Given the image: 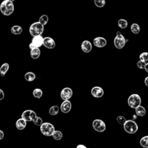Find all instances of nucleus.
I'll list each match as a JSON object with an SVG mask.
<instances>
[{"label": "nucleus", "mask_w": 148, "mask_h": 148, "mask_svg": "<svg viewBox=\"0 0 148 148\" xmlns=\"http://www.w3.org/2000/svg\"><path fill=\"white\" fill-rule=\"evenodd\" d=\"M55 130L54 125L50 123H43L40 126V131L41 133L46 136H52Z\"/></svg>", "instance_id": "3"}, {"label": "nucleus", "mask_w": 148, "mask_h": 148, "mask_svg": "<svg viewBox=\"0 0 148 148\" xmlns=\"http://www.w3.org/2000/svg\"><path fill=\"white\" fill-rule=\"evenodd\" d=\"M94 45L99 48H102L105 47L107 44V40L105 38L101 36L96 37L93 39Z\"/></svg>", "instance_id": "12"}, {"label": "nucleus", "mask_w": 148, "mask_h": 148, "mask_svg": "<svg viewBox=\"0 0 148 148\" xmlns=\"http://www.w3.org/2000/svg\"><path fill=\"white\" fill-rule=\"evenodd\" d=\"M43 39L41 35H38L33 36L31 43L29 45V47L32 49L35 47H40L42 45H43Z\"/></svg>", "instance_id": "8"}, {"label": "nucleus", "mask_w": 148, "mask_h": 148, "mask_svg": "<svg viewBox=\"0 0 148 148\" xmlns=\"http://www.w3.org/2000/svg\"><path fill=\"white\" fill-rule=\"evenodd\" d=\"M27 125V121L23 119L20 118L18 119L16 122V127L18 130H23Z\"/></svg>", "instance_id": "16"}, {"label": "nucleus", "mask_w": 148, "mask_h": 148, "mask_svg": "<svg viewBox=\"0 0 148 148\" xmlns=\"http://www.w3.org/2000/svg\"><path fill=\"white\" fill-rule=\"evenodd\" d=\"M130 28H131V32L135 34H139V32H140V29L139 25L136 23H133L131 25Z\"/></svg>", "instance_id": "23"}, {"label": "nucleus", "mask_w": 148, "mask_h": 148, "mask_svg": "<svg viewBox=\"0 0 148 148\" xmlns=\"http://www.w3.org/2000/svg\"><path fill=\"white\" fill-rule=\"evenodd\" d=\"M49 21V17L48 16L47 14H43L42 15L39 19V21L43 24V25H45L47 24V23H48Z\"/></svg>", "instance_id": "28"}, {"label": "nucleus", "mask_w": 148, "mask_h": 148, "mask_svg": "<svg viewBox=\"0 0 148 148\" xmlns=\"http://www.w3.org/2000/svg\"><path fill=\"white\" fill-rule=\"evenodd\" d=\"M94 3L98 8H102L105 6L106 2L105 0H94Z\"/></svg>", "instance_id": "29"}, {"label": "nucleus", "mask_w": 148, "mask_h": 148, "mask_svg": "<svg viewBox=\"0 0 148 148\" xmlns=\"http://www.w3.org/2000/svg\"><path fill=\"white\" fill-rule=\"evenodd\" d=\"M94 130L98 132H102L106 130V124L101 119H95L92 123Z\"/></svg>", "instance_id": "7"}, {"label": "nucleus", "mask_w": 148, "mask_h": 148, "mask_svg": "<svg viewBox=\"0 0 148 148\" xmlns=\"http://www.w3.org/2000/svg\"><path fill=\"white\" fill-rule=\"evenodd\" d=\"M5 97V94L2 89H0V100H2Z\"/></svg>", "instance_id": "34"}, {"label": "nucleus", "mask_w": 148, "mask_h": 148, "mask_svg": "<svg viewBox=\"0 0 148 148\" xmlns=\"http://www.w3.org/2000/svg\"><path fill=\"white\" fill-rule=\"evenodd\" d=\"M117 123L120 125H124V124L125 123L127 120L123 116H118L117 117Z\"/></svg>", "instance_id": "32"}, {"label": "nucleus", "mask_w": 148, "mask_h": 148, "mask_svg": "<svg viewBox=\"0 0 148 148\" xmlns=\"http://www.w3.org/2000/svg\"><path fill=\"white\" fill-rule=\"evenodd\" d=\"M144 83L146 86H148V76L146 77L144 80Z\"/></svg>", "instance_id": "36"}, {"label": "nucleus", "mask_w": 148, "mask_h": 148, "mask_svg": "<svg viewBox=\"0 0 148 148\" xmlns=\"http://www.w3.org/2000/svg\"><path fill=\"white\" fill-rule=\"evenodd\" d=\"M117 24H118V26L121 29H125L128 26L127 21L123 18H121V19L119 20Z\"/></svg>", "instance_id": "27"}, {"label": "nucleus", "mask_w": 148, "mask_h": 148, "mask_svg": "<svg viewBox=\"0 0 148 148\" xmlns=\"http://www.w3.org/2000/svg\"><path fill=\"white\" fill-rule=\"evenodd\" d=\"M76 147L77 148H86V146H85L84 145H79L77 146Z\"/></svg>", "instance_id": "37"}, {"label": "nucleus", "mask_w": 148, "mask_h": 148, "mask_svg": "<svg viewBox=\"0 0 148 148\" xmlns=\"http://www.w3.org/2000/svg\"><path fill=\"white\" fill-rule=\"evenodd\" d=\"M32 94H33V96L35 98H38V99H40L42 97V95H43V91L41 89L37 88H35V89L34 90Z\"/></svg>", "instance_id": "24"}, {"label": "nucleus", "mask_w": 148, "mask_h": 148, "mask_svg": "<svg viewBox=\"0 0 148 148\" xmlns=\"http://www.w3.org/2000/svg\"><path fill=\"white\" fill-rule=\"evenodd\" d=\"M44 31V25L39 21L32 23L29 28V32L31 36L41 35Z\"/></svg>", "instance_id": "2"}, {"label": "nucleus", "mask_w": 148, "mask_h": 148, "mask_svg": "<svg viewBox=\"0 0 148 148\" xmlns=\"http://www.w3.org/2000/svg\"><path fill=\"white\" fill-rule=\"evenodd\" d=\"M72 108V103L70 101L65 100L64 101L60 106V110L64 113H69Z\"/></svg>", "instance_id": "13"}, {"label": "nucleus", "mask_w": 148, "mask_h": 148, "mask_svg": "<svg viewBox=\"0 0 148 148\" xmlns=\"http://www.w3.org/2000/svg\"><path fill=\"white\" fill-rule=\"evenodd\" d=\"M36 78V75L34 72H28L24 75V79L27 82H32Z\"/></svg>", "instance_id": "21"}, {"label": "nucleus", "mask_w": 148, "mask_h": 148, "mask_svg": "<svg viewBox=\"0 0 148 148\" xmlns=\"http://www.w3.org/2000/svg\"><path fill=\"white\" fill-rule=\"evenodd\" d=\"M14 10V4L10 0H4L0 5L1 12L5 16H8L11 15Z\"/></svg>", "instance_id": "1"}, {"label": "nucleus", "mask_w": 148, "mask_h": 148, "mask_svg": "<svg viewBox=\"0 0 148 148\" xmlns=\"http://www.w3.org/2000/svg\"><path fill=\"white\" fill-rule=\"evenodd\" d=\"M123 128L126 132L130 134H135L138 130V124L132 120H127L123 125Z\"/></svg>", "instance_id": "4"}, {"label": "nucleus", "mask_w": 148, "mask_h": 148, "mask_svg": "<svg viewBox=\"0 0 148 148\" xmlns=\"http://www.w3.org/2000/svg\"><path fill=\"white\" fill-rule=\"evenodd\" d=\"M81 49L83 52L88 53L92 50V44L89 40H83L81 44Z\"/></svg>", "instance_id": "15"}, {"label": "nucleus", "mask_w": 148, "mask_h": 148, "mask_svg": "<svg viewBox=\"0 0 148 148\" xmlns=\"http://www.w3.org/2000/svg\"><path fill=\"white\" fill-rule=\"evenodd\" d=\"M34 124L37 126H40L43 123V120L42 119L41 117L36 116L34 120L32 121Z\"/></svg>", "instance_id": "30"}, {"label": "nucleus", "mask_w": 148, "mask_h": 148, "mask_svg": "<svg viewBox=\"0 0 148 148\" xmlns=\"http://www.w3.org/2000/svg\"><path fill=\"white\" fill-rule=\"evenodd\" d=\"M43 46L49 49H52L55 47L56 43L53 38L46 36L43 39Z\"/></svg>", "instance_id": "14"}, {"label": "nucleus", "mask_w": 148, "mask_h": 148, "mask_svg": "<svg viewBox=\"0 0 148 148\" xmlns=\"http://www.w3.org/2000/svg\"><path fill=\"white\" fill-rule=\"evenodd\" d=\"M128 106L133 109H135L141 104V98L140 96L137 94H131L128 98Z\"/></svg>", "instance_id": "5"}, {"label": "nucleus", "mask_w": 148, "mask_h": 148, "mask_svg": "<svg viewBox=\"0 0 148 148\" xmlns=\"http://www.w3.org/2000/svg\"><path fill=\"white\" fill-rule=\"evenodd\" d=\"M10 1H12V2H14L15 0H10Z\"/></svg>", "instance_id": "39"}, {"label": "nucleus", "mask_w": 148, "mask_h": 148, "mask_svg": "<svg viewBox=\"0 0 148 148\" xmlns=\"http://www.w3.org/2000/svg\"><path fill=\"white\" fill-rule=\"evenodd\" d=\"M139 60L146 62L148 61V53L147 52H143L139 55Z\"/></svg>", "instance_id": "31"}, {"label": "nucleus", "mask_w": 148, "mask_h": 148, "mask_svg": "<svg viewBox=\"0 0 148 148\" xmlns=\"http://www.w3.org/2000/svg\"><path fill=\"white\" fill-rule=\"evenodd\" d=\"M145 70L146 71V72H147L148 73V62L146 63V66L145 68Z\"/></svg>", "instance_id": "38"}, {"label": "nucleus", "mask_w": 148, "mask_h": 148, "mask_svg": "<svg viewBox=\"0 0 148 148\" xmlns=\"http://www.w3.org/2000/svg\"><path fill=\"white\" fill-rule=\"evenodd\" d=\"M62 136H63V135H62V132H61L60 131H58V130H55L53 134L52 135L53 138L56 140H61L62 138Z\"/></svg>", "instance_id": "25"}, {"label": "nucleus", "mask_w": 148, "mask_h": 148, "mask_svg": "<svg viewBox=\"0 0 148 148\" xmlns=\"http://www.w3.org/2000/svg\"><path fill=\"white\" fill-rule=\"evenodd\" d=\"M9 69V65L8 63H3L0 67V75L4 76Z\"/></svg>", "instance_id": "19"}, {"label": "nucleus", "mask_w": 148, "mask_h": 148, "mask_svg": "<svg viewBox=\"0 0 148 148\" xmlns=\"http://www.w3.org/2000/svg\"><path fill=\"white\" fill-rule=\"evenodd\" d=\"M91 94L94 98H101L103 95L104 91L102 87L99 86H95L92 88L91 90Z\"/></svg>", "instance_id": "11"}, {"label": "nucleus", "mask_w": 148, "mask_h": 148, "mask_svg": "<svg viewBox=\"0 0 148 148\" xmlns=\"http://www.w3.org/2000/svg\"><path fill=\"white\" fill-rule=\"evenodd\" d=\"M59 110H60V108L57 105H54V106H52L49 109V113L51 116H56V114H58Z\"/></svg>", "instance_id": "22"}, {"label": "nucleus", "mask_w": 148, "mask_h": 148, "mask_svg": "<svg viewBox=\"0 0 148 148\" xmlns=\"http://www.w3.org/2000/svg\"><path fill=\"white\" fill-rule=\"evenodd\" d=\"M30 56L32 59H37L40 56V50L39 47H35L31 49Z\"/></svg>", "instance_id": "17"}, {"label": "nucleus", "mask_w": 148, "mask_h": 148, "mask_svg": "<svg viewBox=\"0 0 148 148\" xmlns=\"http://www.w3.org/2000/svg\"><path fill=\"white\" fill-rule=\"evenodd\" d=\"M36 113L32 110H25L21 114V117L27 121H32L36 117Z\"/></svg>", "instance_id": "9"}, {"label": "nucleus", "mask_w": 148, "mask_h": 148, "mask_svg": "<svg viewBox=\"0 0 148 148\" xmlns=\"http://www.w3.org/2000/svg\"><path fill=\"white\" fill-rule=\"evenodd\" d=\"M11 32L14 35H19L23 32V28L21 26L15 25L11 28Z\"/></svg>", "instance_id": "20"}, {"label": "nucleus", "mask_w": 148, "mask_h": 148, "mask_svg": "<svg viewBox=\"0 0 148 148\" xmlns=\"http://www.w3.org/2000/svg\"><path fill=\"white\" fill-rule=\"evenodd\" d=\"M114 45L118 49H123L125 45L126 40L124 36L120 33V32L117 31L116 33V36L114 39Z\"/></svg>", "instance_id": "6"}, {"label": "nucleus", "mask_w": 148, "mask_h": 148, "mask_svg": "<svg viewBox=\"0 0 148 148\" xmlns=\"http://www.w3.org/2000/svg\"><path fill=\"white\" fill-rule=\"evenodd\" d=\"M135 109V113L138 116L143 117L146 113V109L141 105H139V106L136 108Z\"/></svg>", "instance_id": "18"}, {"label": "nucleus", "mask_w": 148, "mask_h": 148, "mask_svg": "<svg viewBox=\"0 0 148 148\" xmlns=\"http://www.w3.org/2000/svg\"><path fill=\"white\" fill-rule=\"evenodd\" d=\"M140 145L145 148H148V136L142 137L139 141Z\"/></svg>", "instance_id": "26"}, {"label": "nucleus", "mask_w": 148, "mask_h": 148, "mask_svg": "<svg viewBox=\"0 0 148 148\" xmlns=\"http://www.w3.org/2000/svg\"><path fill=\"white\" fill-rule=\"evenodd\" d=\"M146 65V62L140 60H139L136 63V65L138 67V68H139V69H145Z\"/></svg>", "instance_id": "33"}, {"label": "nucleus", "mask_w": 148, "mask_h": 148, "mask_svg": "<svg viewBox=\"0 0 148 148\" xmlns=\"http://www.w3.org/2000/svg\"><path fill=\"white\" fill-rule=\"evenodd\" d=\"M4 137V133L2 130H0V140H2Z\"/></svg>", "instance_id": "35"}, {"label": "nucleus", "mask_w": 148, "mask_h": 148, "mask_svg": "<svg viewBox=\"0 0 148 148\" xmlns=\"http://www.w3.org/2000/svg\"><path fill=\"white\" fill-rule=\"evenodd\" d=\"M72 94L73 91L70 87H65L61 90L60 92V97L63 101L69 100L72 97Z\"/></svg>", "instance_id": "10"}]
</instances>
